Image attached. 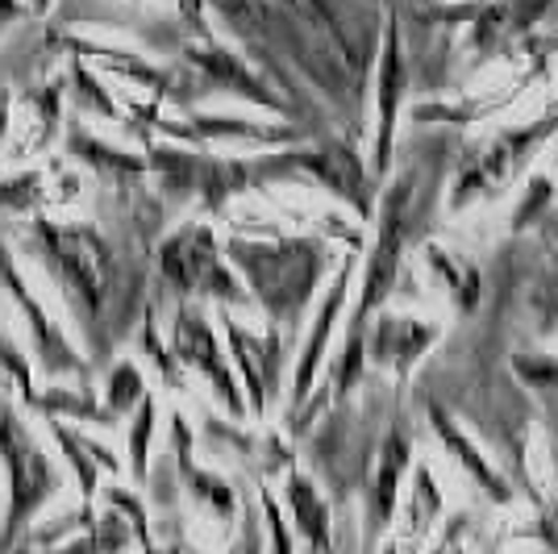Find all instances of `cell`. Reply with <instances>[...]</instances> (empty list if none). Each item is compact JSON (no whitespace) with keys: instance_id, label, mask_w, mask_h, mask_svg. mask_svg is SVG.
<instances>
[{"instance_id":"obj_1","label":"cell","mask_w":558,"mask_h":554,"mask_svg":"<svg viewBox=\"0 0 558 554\" xmlns=\"http://www.w3.org/2000/svg\"><path fill=\"white\" fill-rule=\"evenodd\" d=\"M0 459L9 467V487H13V505H9V538H13V530H22L43 508V501L54 496L59 475L43 455V446L22 430V421L13 417L9 405H0Z\"/></svg>"},{"instance_id":"obj_2","label":"cell","mask_w":558,"mask_h":554,"mask_svg":"<svg viewBox=\"0 0 558 554\" xmlns=\"http://www.w3.org/2000/svg\"><path fill=\"white\" fill-rule=\"evenodd\" d=\"M0 276H4V284H9V297L22 304L25 317H29V329H34V338H38V350H43L47 371H80V359H75L68 342L54 334V325L47 322V313L29 301V292H25L22 276H17V267H13V258H9L4 246H0Z\"/></svg>"},{"instance_id":"obj_3","label":"cell","mask_w":558,"mask_h":554,"mask_svg":"<svg viewBox=\"0 0 558 554\" xmlns=\"http://www.w3.org/2000/svg\"><path fill=\"white\" fill-rule=\"evenodd\" d=\"M400 208H404V196H396L392 208H388V226H384L379 251H375V267H372V279H367V301L363 304H375V297L388 292V279H392V267H396V246H400Z\"/></svg>"},{"instance_id":"obj_4","label":"cell","mask_w":558,"mask_h":554,"mask_svg":"<svg viewBox=\"0 0 558 554\" xmlns=\"http://www.w3.org/2000/svg\"><path fill=\"white\" fill-rule=\"evenodd\" d=\"M134 400H142V375L134 363H121L109 380V413H130Z\"/></svg>"},{"instance_id":"obj_5","label":"cell","mask_w":558,"mask_h":554,"mask_svg":"<svg viewBox=\"0 0 558 554\" xmlns=\"http://www.w3.org/2000/svg\"><path fill=\"white\" fill-rule=\"evenodd\" d=\"M50 430H54V438H59V446H63V455H68L71 467H75L80 492H84V496H93V492H96V467L80 455V450H84V446H80V438H75L71 430H63V425H59V417H50Z\"/></svg>"},{"instance_id":"obj_6","label":"cell","mask_w":558,"mask_h":554,"mask_svg":"<svg viewBox=\"0 0 558 554\" xmlns=\"http://www.w3.org/2000/svg\"><path fill=\"white\" fill-rule=\"evenodd\" d=\"M38 188H43V176H38V171H25L17 180H4V184H0V205L13 208V213H25V208L38 201Z\"/></svg>"},{"instance_id":"obj_7","label":"cell","mask_w":558,"mask_h":554,"mask_svg":"<svg viewBox=\"0 0 558 554\" xmlns=\"http://www.w3.org/2000/svg\"><path fill=\"white\" fill-rule=\"evenodd\" d=\"M0 368L17 380V388H22L25 400H34V396H38L34 393V371H29V363L22 359V350L13 347V338H9V334H0Z\"/></svg>"},{"instance_id":"obj_8","label":"cell","mask_w":558,"mask_h":554,"mask_svg":"<svg viewBox=\"0 0 558 554\" xmlns=\"http://www.w3.org/2000/svg\"><path fill=\"white\" fill-rule=\"evenodd\" d=\"M396 75H400V55H396V38L388 47V59H384V142L379 150L388 146V130H392V109H396Z\"/></svg>"},{"instance_id":"obj_9","label":"cell","mask_w":558,"mask_h":554,"mask_svg":"<svg viewBox=\"0 0 558 554\" xmlns=\"http://www.w3.org/2000/svg\"><path fill=\"white\" fill-rule=\"evenodd\" d=\"M146 442H150V400H142V413L130 430V455H134V471H146Z\"/></svg>"},{"instance_id":"obj_10","label":"cell","mask_w":558,"mask_h":554,"mask_svg":"<svg viewBox=\"0 0 558 554\" xmlns=\"http://www.w3.org/2000/svg\"><path fill=\"white\" fill-rule=\"evenodd\" d=\"M75 84H80V88H71V93H75V96H84V100H88V109H96V113H105V117H113V113H117L113 105H109V96H105V93H96V80H93V75H88V71H80V68H75Z\"/></svg>"},{"instance_id":"obj_11","label":"cell","mask_w":558,"mask_h":554,"mask_svg":"<svg viewBox=\"0 0 558 554\" xmlns=\"http://www.w3.org/2000/svg\"><path fill=\"white\" fill-rule=\"evenodd\" d=\"M4 130H9V96H0V138H4Z\"/></svg>"},{"instance_id":"obj_12","label":"cell","mask_w":558,"mask_h":554,"mask_svg":"<svg viewBox=\"0 0 558 554\" xmlns=\"http://www.w3.org/2000/svg\"><path fill=\"white\" fill-rule=\"evenodd\" d=\"M17 13V0H0V17H13Z\"/></svg>"}]
</instances>
